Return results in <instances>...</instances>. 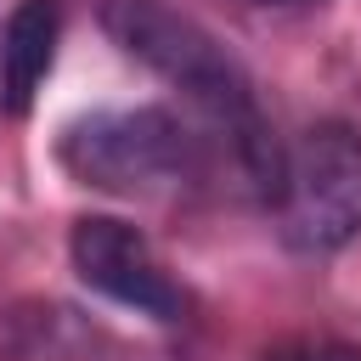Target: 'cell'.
Instances as JSON below:
<instances>
[{
    "label": "cell",
    "mask_w": 361,
    "mask_h": 361,
    "mask_svg": "<svg viewBox=\"0 0 361 361\" xmlns=\"http://www.w3.org/2000/svg\"><path fill=\"white\" fill-rule=\"evenodd\" d=\"M62 45V0H17L0 28V102L6 113H28L39 85L51 79Z\"/></svg>",
    "instance_id": "5"
},
{
    "label": "cell",
    "mask_w": 361,
    "mask_h": 361,
    "mask_svg": "<svg viewBox=\"0 0 361 361\" xmlns=\"http://www.w3.org/2000/svg\"><path fill=\"white\" fill-rule=\"evenodd\" d=\"M276 231L293 254H338L361 237V130L310 124L276 164Z\"/></svg>",
    "instance_id": "3"
},
{
    "label": "cell",
    "mask_w": 361,
    "mask_h": 361,
    "mask_svg": "<svg viewBox=\"0 0 361 361\" xmlns=\"http://www.w3.org/2000/svg\"><path fill=\"white\" fill-rule=\"evenodd\" d=\"M56 164L96 192L152 197L192 169V135L169 107H96L62 124Z\"/></svg>",
    "instance_id": "2"
},
{
    "label": "cell",
    "mask_w": 361,
    "mask_h": 361,
    "mask_svg": "<svg viewBox=\"0 0 361 361\" xmlns=\"http://www.w3.org/2000/svg\"><path fill=\"white\" fill-rule=\"evenodd\" d=\"M102 28L113 34V45L124 56H135L141 68H152L164 85H175L248 164V175L271 192L276 186V164L282 152L265 135V118L254 107V85L243 73V62L186 11H175L169 0H102Z\"/></svg>",
    "instance_id": "1"
},
{
    "label": "cell",
    "mask_w": 361,
    "mask_h": 361,
    "mask_svg": "<svg viewBox=\"0 0 361 361\" xmlns=\"http://www.w3.org/2000/svg\"><path fill=\"white\" fill-rule=\"evenodd\" d=\"M259 361H361V344H344V338H288V344H271Z\"/></svg>",
    "instance_id": "6"
},
{
    "label": "cell",
    "mask_w": 361,
    "mask_h": 361,
    "mask_svg": "<svg viewBox=\"0 0 361 361\" xmlns=\"http://www.w3.org/2000/svg\"><path fill=\"white\" fill-rule=\"evenodd\" d=\"M265 6H271V0H265ZM282 6H288V0H282Z\"/></svg>",
    "instance_id": "7"
},
{
    "label": "cell",
    "mask_w": 361,
    "mask_h": 361,
    "mask_svg": "<svg viewBox=\"0 0 361 361\" xmlns=\"http://www.w3.org/2000/svg\"><path fill=\"white\" fill-rule=\"evenodd\" d=\"M68 259L79 271V282L135 316H152V322H180L186 316V293L175 288V276L164 271V259L152 254V243L118 220V214H85L73 220V237H68Z\"/></svg>",
    "instance_id": "4"
}]
</instances>
